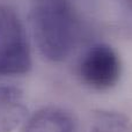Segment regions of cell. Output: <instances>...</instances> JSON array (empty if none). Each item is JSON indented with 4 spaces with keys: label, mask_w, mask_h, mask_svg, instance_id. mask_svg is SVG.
I'll use <instances>...</instances> for the list:
<instances>
[{
    "label": "cell",
    "mask_w": 132,
    "mask_h": 132,
    "mask_svg": "<svg viewBox=\"0 0 132 132\" xmlns=\"http://www.w3.org/2000/svg\"><path fill=\"white\" fill-rule=\"evenodd\" d=\"M30 23L35 43L45 59L60 63L70 56L77 37L70 0H34Z\"/></svg>",
    "instance_id": "obj_1"
},
{
    "label": "cell",
    "mask_w": 132,
    "mask_h": 132,
    "mask_svg": "<svg viewBox=\"0 0 132 132\" xmlns=\"http://www.w3.org/2000/svg\"><path fill=\"white\" fill-rule=\"evenodd\" d=\"M32 65L27 32L18 13L0 5V77L22 75Z\"/></svg>",
    "instance_id": "obj_2"
},
{
    "label": "cell",
    "mask_w": 132,
    "mask_h": 132,
    "mask_svg": "<svg viewBox=\"0 0 132 132\" xmlns=\"http://www.w3.org/2000/svg\"><path fill=\"white\" fill-rule=\"evenodd\" d=\"M122 74L119 55L111 45L97 43L85 52L79 63V77L95 90H108L116 86Z\"/></svg>",
    "instance_id": "obj_3"
},
{
    "label": "cell",
    "mask_w": 132,
    "mask_h": 132,
    "mask_svg": "<svg viewBox=\"0 0 132 132\" xmlns=\"http://www.w3.org/2000/svg\"><path fill=\"white\" fill-rule=\"evenodd\" d=\"M21 132H77L72 115L57 105H48L27 117Z\"/></svg>",
    "instance_id": "obj_4"
},
{
    "label": "cell",
    "mask_w": 132,
    "mask_h": 132,
    "mask_svg": "<svg viewBox=\"0 0 132 132\" xmlns=\"http://www.w3.org/2000/svg\"><path fill=\"white\" fill-rule=\"evenodd\" d=\"M28 117V107L21 88L0 85V132H14Z\"/></svg>",
    "instance_id": "obj_5"
},
{
    "label": "cell",
    "mask_w": 132,
    "mask_h": 132,
    "mask_svg": "<svg viewBox=\"0 0 132 132\" xmlns=\"http://www.w3.org/2000/svg\"><path fill=\"white\" fill-rule=\"evenodd\" d=\"M86 132H132V119L123 112L97 109L92 114Z\"/></svg>",
    "instance_id": "obj_6"
},
{
    "label": "cell",
    "mask_w": 132,
    "mask_h": 132,
    "mask_svg": "<svg viewBox=\"0 0 132 132\" xmlns=\"http://www.w3.org/2000/svg\"><path fill=\"white\" fill-rule=\"evenodd\" d=\"M122 1H123V4L132 12V0H122Z\"/></svg>",
    "instance_id": "obj_7"
}]
</instances>
